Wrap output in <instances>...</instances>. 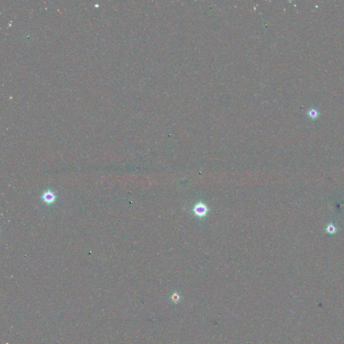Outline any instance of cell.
Here are the masks:
<instances>
[{
	"label": "cell",
	"instance_id": "1",
	"mask_svg": "<svg viewBox=\"0 0 344 344\" xmlns=\"http://www.w3.org/2000/svg\"><path fill=\"white\" fill-rule=\"evenodd\" d=\"M192 211L194 216L200 219H202L206 218L208 216L210 212V209L205 202L200 201L194 205Z\"/></svg>",
	"mask_w": 344,
	"mask_h": 344
},
{
	"label": "cell",
	"instance_id": "2",
	"mask_svg": "<svg viewBox=\"0 0 344 344\" xmlns=\"http://www.w3.org/2000/svg\"><path fill=\"white\" fill-rule=\"evenodd\" d=\"M42 199L47 205H51L55 202L57 196L55 193L51 190H46L44 192L42 195Z\"/></svg>",
	"mask_w": 344,
	"mask_h": 344
},
{
	"label": "cell",
	"instance_id": "3",
	"mask_svg": "<svg viewBox=\"0 0 344 344\" xmlns=\"http://www.w3.org/2000/svg\"><path fill=\"white\" fill-rule=\"evenodd\" d=\"M321 115V112H319L317 108H310L309 109L307 110V117L311 120H316Z\"/></svg>",
	"mask_w": 344,
	"mask_h": 344
},
{
	"label": "cell",
	"instance_id": "4",
	"mask_svg": "<svg viewBox=\"0 0 344 344\" xmlns=\"http://www.w3.org/2000/svg\"><path fill=\"white\" fill-rule=\"evenodd\" d=\"M325 231L327 233L330 235H335L337 232V229L333 223H329L325 227Z\"/></svg>",
	"mask_w": 344,
	"mask_h": 344
}]
</instances>
